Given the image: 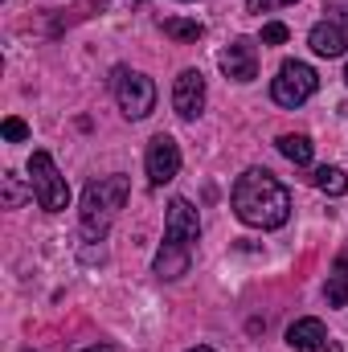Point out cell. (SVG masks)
Instances as JSON below:
<instances>
[{"label":"cell","instance_id":"22","mask_svg":"<svg viewBox=\"0 0 348 352\" xmlns=\"http://www.w3.org/2000/svg\"><path fill=\"white\" fill-rule=\"evenodd\" d=\"M188 352H213V349L209 344H197V349H188Z\"/></svg>","mask_w":348,"mask_h":352},{"label":"cell","instance_id":"13","mask_svg":"<svg viewBox=\"0 0 348 352\" xmlns=\"http://www.w3.org/2000/svg\"><path fill=\"white\" fill-rule=\"evenodd\" d=\"M328 303L332 307H345L348 303V250L336 258L332 274H328Z\"/></svg>","mask_w":348,"mask_h":352},{"label":"cell","instance_id":"20","mask_svg":"<svg viewBox=\"0 0 348 352\" xmlns=\"http://www.w3.org/2000/svg\"><path fill=\"white\" fill-rule=\"evenodd\" d=\"M21 197H25V192L17 188V176H4V201H8V205H21Z\"/></svg>","mask_w":348,"mask_h":352},{"label":"cell","instance_id":"16","mask_svg":"<svg viewBox=\"0 0 348 352\" xmlns=\"http://www.w3.org/2000/svg\"><path fill=\"white\" fill-rule=\"evenodd\" d=\"M287 37H291V29H287V25H279V21L262 25V45H283Z\"/></svg>","mask_w":348,"mask_h":352},{"label":"cell","instance_id":"15","mask_svg":"<svg viewBox=\"0 0 348 352\" xmlns=\"http://www.w3.org/2000/svg\"><path fill=\"white\" fill-rule=\"evenodd\" d=\"M160 29L176 37V41H201L205 37V25L201 21H184V16H168V21H160Z\"/></svg>","mask_w":348,"mask_h":352},{"label":"cell","instance_id":"5","mask_svg":"<svg viewBox=\"0 0 348 352\" xmlns=\"http://www.w3.org/2000/svg\"><path fill=\"white\" fill-rule=\"evenodd\" d=\"M111 90L119 98V111L127 119H148L152 107H156V82L148 74H135V70H115Z\"/></svg>","mask_w":348,"mask_h":352},{"label":"cell","instance_id":"9","mask_svg":"<svg viewBox=\"0 0 348 352\" xmlns=\"http://www.w3.org/2000/svg\"><path fill=\"white\" fill-rule=\"evenodd\" d=\"M287 349L291 352H340V344L328 336V328L320 324V320H295L291 328H287Z\"/></svg>","mask_w":348,"mask_h":352},{"label":"cell","instance_id":"6","mask_svg":"<svg viewBox=\"0 0 348 352\" xmlns=\"http://www.w3.org/2000/svg\"><path fill=\"white\" fill-rule=\"evenodd\" d=\"M320 90V78H316V70L307 66V62H283L279 66V78L270 82V98L279 102V107H303L312 94Z\"/></svg>","mask_w":348,"mask_h":352},{"label":"cell","instance_id":"23","mask_svg":"<svg viewBox=\"0 0 348 352\" xmlns=\"http://www.w3.org/2000/svg\"><path fill=\"white\" fill-rule=\"evenodd\" d=\"M345 82H348V66H345Z\"/></svg>","mask_w":348,"mask_h":352},{"label":"cell","instance_id":"8","mask_svg":"<svg viewBox=\"0 0 348 352\" xmlns=\"http://www.w3.org/2000/svg\"><path fill=\"white\" fill-rule=\"evenodd\" d=\"M144 164H148V180H152V184H168V180H176V173H180V148H176L173 135H164V131L152 135Z\"/></svg>","mask_w":348,"mask_h":352},{"label":"cell","instance_id":"7","mask_svg":"<svg viewBox=\"0 0 348 352\" xmlns=\"http://www.w3.org/2000/svg\"><path fill=\"white\" fill-rule=\"evenodd\" d=\"M217 66H221V74L234 78V82H254V78H259V45H254L250 37H238L234 45H226V50L217 54Z\"/></svg>","mask_w":348,"mask_h":352},{"label":"cell","instance_id":"3","mask_svg":"<svg viewBox=\"0 0 348 352\" xmlns=\"http://www.w3.org/2000/svg\"><path fill=\"white\" fill-rule=\"evenodd\" d=\"M127 192H131V180L127 176H98V180H90L87 192H83V213H78V221H83V238L87 242H102L107 238V230H111V221L119 217V209L127 205Z\"/></svg>","mask_w":348,"mask_h":352},{"label":"cell","instance_id":"11","mask_svg":"<svg viewBox=\"0 0 348 352\" xmlns=\"http://www.w3.org/2000/svg\"><path fill=\"white\" fill-rule=\"evenodd\" d=\"M307 45H312L320 58H340L348 50V29H340L336 21H320V25L307 33Z\"/></svg>","mask_w":348,"mask_h":352},{"label":"cell","instance_id":"10","mask_svg":"<svg viewBox=\"0 0 348 352\" xmlns=\"http://www.w3.org/2000/svg\"><path fill=\"white\" fill-rule=\"evenodd\" d=\"M173 107L180 119H197L205 111V74L201 70H180L173 87Z\"/></svg>","mask_w":348,"mask_h":352},{"label":"cell","instance_id":"12","mask_svg":"<svg viewBox=\"0 0 348 352\" xmlns=\"http://www.w3.org/2000/svg\"><path fill=\"white\" fill-rule=\"evenodd\" d=\"M279 152H283L291 164L307 168V164H312V152H316V144H312L307 135H279Z\"/></svg>","mask_w":348,"mask_h":352},{"label":"cell","instance_id":"1","mask_svg":"<svg viewBox=\"0 0 348 352\" xmlns=\"http://www.w3.org/2000/svg\"><path fill=\"white\" fill-rule=\"evenodd\" d=\"M230 201H234V213L246 226H254V230H279L291 217V192H287V184L274 173H266V168H246L234 180Z\"/></svg>","mask_w":348,"mask_h":352},{"label":"cell","instance_id":"4","mask_svg":"<svg viewBox=\"0 0 348 352\" xmlns=\"http://www.w3.org/2000/svg\"><path fill=\"white\" fill-rule=\"evenodd\" d=\"M29 188H33V197H37V205H41L45 213H62V209L70 205V184H66V176L58 173L54 156L41 152V148L29 156Z\"/></svg>","mask_w":348,"mask_h":352},{"label":"cell","instance_id":"18","mask_svg":"<svg viewBox=\"0 0 348 352\" xmlns=\"http://www.w3.org/2000/svg\"><path fill=\"white\" fill-rule=\"evenodd\" d=\"M324 21H336L340 29H348V4H324Z\"/></svg>","mask_w":348,"mask_h":352},{"label":"cell","instance_id":"2","mask_svg":"<svg viewBox=\"0 0 348 352\" xmlns=\"http://www.w3.org/2000/svg\"><path fill=\"white\" fill-rule=\"evenodd\" d=\"M201 238V221H197V209L184 201V197H173L168 201V217H164V246L152 263V274L156 278H180L188 274V263H193V242Z\"/></svg>","mask_w":348,"mask_h":352},{"label":"cell","instance_id":"21","mask_svg":"<svg viewBox=\"0 0 348 352\" xmlns=\"http://www.w3.org/2000/svg\"><path fill=\"white\" fill-rule=\"evenodd\" d=\"M78 352H115L111 344H90V349H78Z\"/></svg>","mask_w":348,"mask_h":352},{"label":"cell","instance_id":"14","mask_svg":"<svg viewBox=\"0 0 348 352\" xmlns=\"http://www.w3.org/2000/svg\"><path fill=\"white\" fill-rule=\"evenodd\" d=\"M312 184L320 188V192H328V197H345L348 192V176L336 168V164H324V168H316L312 173Z\"/></svg>","mask_w":348,"mask_h":352},{"label":"cell","instance_id":"19","mask_svg":"<svg viewBox=\"0 0 348 352\" xmlns=\"http://www.w3.org/2000/svg\"><path fill=\"white\" fill-rule=\"evenodd\" d=\"M283 4H295V0H246V12H270V8H283Z\"/></svg>","mask_w":348,"mask_h":352},{"label":"cell","instance_id":"17","mask_svg":"<svg viewBox=\"0 0 348 352\" xmlns=\"http://www.w3.org/2000/svg\"><path fill=\"white\" fill-rule=\"evenodd\" d=\"M0 131H4V140H8V144H21V140L29 135L25 119H17V115H12V119H4V127H0Z\"/></svg>","mask_w":348,"mask_h":352}]
</instances>
